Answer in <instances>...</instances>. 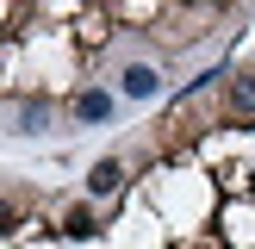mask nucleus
Segmentation results:
<instances>
[{"mask_svg": "<svg viewBox=\"0 0 255 249\" xmlns=\"http://www.w3.org/2000/svg\"><path fill=\"white\" fill-rule=\"evenodd\" d=\"M12 224H19V206H12V199H0V231H12Z\"/></svg>", "mask_w": 255, "mask_h": 249, "instance_id": "0eeeda50", "label": "nucleus"}, {"mask_svg": "<svg viewBox=\"0 0 255 249\" xmlns=\"http://www.w3.org/2000/svg\"><path fill=\"white\" fill-rule=\"evenodd\" d=\"M119 187H125V168H119V162H112V156L87 168V193H94V199H100V193H119Z\"/></svg>", "mask_w": 255, "mask_h": 249, "instance_id": "f03ea898", "label": "nucleus"}, {"mask_svg": "<svg viewBox=\"0 0 255 249\" xmlns=\"http://www.w3.org/2000/svg\"><path fill=\"white\" fill-rule=\"evenodd\" d=\"M62 231H69V237H94V212H87V206H75L69 218H62Z\"/></svg>", "mask_w": 255, "mask_h": 249, "instance_id": "39448f33", "label": "nucleus"}, {"mask_svg": "<svg viewBox=\"0 0 255 249\" xmlns=\"http://www.w3.org/2000/svg\"><path fill=\"white\" fill-rule=\"evenodd\" d=\"M44 119H50V106L37 100V106H25V119H19V131H44Z\"/></svg>", "mask_w": 255, "mask_h": 249, "instance_id": "423d86ee", "label": "nucleus"}, {"mask_svg": "<svg viewBox=\"0 0 255 249\" xmlns=\"http://www.w3.org/2000/svg\"><path fill=\"white\" fill-rule=\"evenodd\" d=\"M231 112H255V75H237L231 81Z\"/></svg>", "mask_w": 255, "mask_h": 249, "instance_id": "20e7f679", "label": "nucleus"}, {"mask_svg": "<svg viewBox=\"0 0 255 249\" xmlns=\"http://www.w3.org/2000/svg\"><path fill=\"white\" fill-rule=\"evenodd\" d=\"M106 112H112V94H106V87H81V94H75V119H81V124H100Z\"/></svg>", "mask_w": 255, "mask_h": 249, "instance_id": "f257e3e1", "label": "nucleus"}, {"mask_svg": "<svg viewBox=\"0 0 255 249\" xmlns=\"http://www.w3.org/2000/svg\"><path fill=\"white\" fill-rule=\"evenodd\" d=\"M125 94H131V100L162 94V75H156V69H143V62H131V69H125Z\"/></svg>", "mask_w": 255, "mask_h": 249, "instance_id": "7ed1b4c3", "label": "nucleus"}]
</instances>
